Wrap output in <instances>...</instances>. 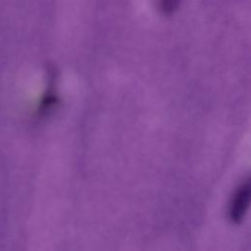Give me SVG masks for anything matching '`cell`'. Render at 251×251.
I'll use <instances>...</instances> for the list:
<instances>
[{
  "mask_svg": "<svg viewBox=\"0 0 251 251\" xmlns=\"http://www.w3.org/2000/svg\"><path fill=\"white\" fill-rule=\"evenodd\" d=\"M251 186L249 181L242 183L235 191L229 205V219L233 223H239L243 220L250 201Z\"/></svg>",
  "mask_w": 251,
  "mask_h": 251,
  "instance_id": "cell-1",
  "label": "cell"
}]
</instances>
